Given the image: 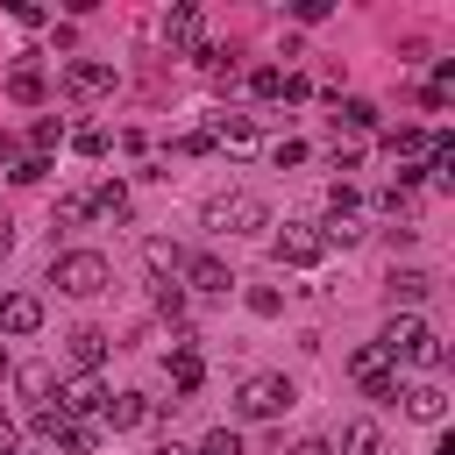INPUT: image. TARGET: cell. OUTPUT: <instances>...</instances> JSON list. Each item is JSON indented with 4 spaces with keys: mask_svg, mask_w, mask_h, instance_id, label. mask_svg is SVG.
I'll return each mask as SVG.
<instances>
[{
    "mask_svg": "<svg viewBox=\"0 0 455 455\" xmlns=\"http://www.w3.org/2000/svg\"><path fill=\"white\" fill-rule=\"evenodd\" d=\"M92 441H100V427H78V419H71V427H64V441H57V448H71V455H85V448H92Z\"/></svg>",
    "mask_w": 455,
    "mask_h": 455,
    "instance_id": "obj_34",
    "label": "cell"
},
{
    "mask_svg": "<svg viewBox=\"0 0 455 455\" xmlns=\"http://www.w3.org/2000/svg\"><path fill=\"white\" fill-rule=\"evenodd\" d=\"M384 363H412V370H441L448 363V348H441V334L419 320V313H398L391 327H384Z\"/></svg>",
    "mask_w": 455,
    "mask_h": 455,
    "instance_id": "obj_1",
    "label": "cell"
},
{
    "mask_svg": "<svg viewBox=\"0 0 455 455\" xmlns=\"http://www.w3.org/2000/svg\"><path fill=\"white\" fill-rule=\"evenodd\" d=\"M348 377H355V384H363L377 405H391V398H398V377H391L384 348H355V355H348Z\"/></svg>",
    "mask_w": 455,
    "mask_h": 455,
    "instance_id": "obj_6",
    "label": "cell"
},
{
    "mask_svg": "<svg viewBox=\"0 0 455 455\" xmlns=\"http://www.w3.org/2000/svg\"><path fill=\"white\" fill-rule=\"evenodd\" d=\"M28 455H50V448H28Z\"/></svg>",
    "mask_w": 455,
    "mask_h": 455,
    "instance_id": "obj_39",
    "label": "cell"
},
{
    "mask_svg": "<svg viewBox=\"0 0 455 455\" xmlns=\"http://www.w3.org/2000/svg\"><path fill=\"white\" fill-rule=\"evenodd\" d=\"M391 405H405L419 427H441V419H448V391H441V384H405Z\"/></svg>",
    "mask_w": 455,
    "mask_h": 455,
    "instance_id": "obj_10",
    "label": "cell"
},
{
    "mask_svg": "<svg viewBox=\"0 0 455 455\" xmlns=\"http://www.w3.org/2000/svg\"><path fill=\"white\" fill-rule=\"evenodd\" d=\"M384 149L391 156H427V128L419 121H398V128H384Z\"/></svg>",
    "mask_w": 455,
    "mask_h": 455,
    "instance_id": "obj_19",
    "label": "cell"
},
{
    "mask_svg": "<svg viewBox=\"0 0 455 455\" xmlns=\"http://www.w3.org/2000/svg\"><path fill=\"white\" fill-rule=\"evenodd\" d=\"M427 291H434V277H427V270H391V299H398V306H419Z\"/></svg>",
    "mask_w": 455,
    "mask_h": 455,
    "instance_id": "obj_20",
    "label": "cell"
},
{
    "mask_svg": "<svg viewBox=\"0 0 455 455\" xmlns=\"http://www.w3.org/2000/svg\"><path fill=\"white\" fill-rule=\"evenodd\" d=\"M7 249H14V220L0 213V256H7Z\"/></svg>",
    "mask_w": 455,
    "mask_h": 455,
    "instance_id": "obj_37",
    "label": "cell"
},
{
    "mask_svg": "<svg viewBox=\"0 0 455 455\" xmlns=\"http://www.w3.org/2000/svg\"><path fill=\"white\" fill-rule=\"evenodd\" d=\"M50 284H57L64 299H100V291L114 284V263H107L100 249H64V256L50 263Z\"/></svg>",
    "mask_w": 455,
    "mask_h": 455,
    "instance_id": "obj_2",
    "label": "cell"
},
{
    "mask_svg": "<svg viewBox=\"0 0 455 455\" xmlns=\"http://www.w3.org/2000/svg\"><path fill=\"white\" fill-rule=\"evenodd\" d=\"M206 228L213 235H249V228H270V206L249 199V192H213L206 199Z\"/></svg>",
    "mask_w": 455,
    "mask_h": 455,
    "instance_id": "obj_4",
    "label": "cell"
},
{
    "mask_svg": "<svg viewBox=\"0 0 455 455\" xmlns=\"http://www.w3.org/2000/svg\"><path fill=\"white\" fill-rule=\"evenodd\" d=\"M64 92H78V100L114 92V64H107V57H71V64H64Z\"/></svg>",
    "mask_w": 455,
    "mask_h": 455,
    "instance_id": "obj_8",
    "label": "cell"
},
{
    "mask_svg": "<svg viewBox=\"0 0 455 455\" xmlns=\"http://www.w3.org/2000/svg\"><path fill=\"white\" fill-rule=\"evenodd\" d=\"M334 128H355V135H363V128H377V100H355V92H348V100H334Z\"/></svg>",
    "mask_w": 455,
    "mask_h": 455,
    "instance_id": "obj_18",
    "label": "cell"
},
{
    "mask_svg": "<svg viewBox=\"0 0 455 455\" xmlns=\"http://www.w3.org/2000/svg\"><path fill=\"white\" fill-rule=\"evenodd\" d=\"M156 455H192V448H171V441H164V448H156Z\"/></svg>",
    "mask_w": 455,
    "mask_h": 455,
    "instance_id": "obj_38",
    "label": "cell"
},
{
    "mask_svg": "<svg viewBox=\"0 0 455 455\" xmlns=\"http://www.w3.org/2000/svg\"><path fill=\"white\" fill-rule=\"evenodd\" d=\"M14 384H21V398H36V405H43V391H50V363H21V370H14Z\"/></svg>",
    "mask_w": 455,
    "mask_h": 455,
    "instance_id": "obj_25",
    "label": "cell"
},
{
    "mask_svg": "<svg viewBox=\"0 0 455 455\" xmlns=\"http://www.w3.org/2000/svg\"><path fill=\"white\" fill-rule=\"evenodd\" d=\"M249 313H256V320H277V313H284V299H277L270 284H256V291H249Z\"/></svg>",
    "mask_w": 455,
    "mask_h": 455,
    "instance_id": "obj_31",
    "label": "cell"
},
{
    "mask_svg": "<svg viewBox=\"0 0 455 455\" xmlns=\"http://www.w3.org/2000/svg\"><path fill=\"white\" fill-rule=\"evenodd\" d=\"M100 405H107V384H100L92 370H78V377L64 384V405H57V412L71 419V412H100Z\"/></svg>",
    "mask_w": 455,
    "mask_h": 455,
    "instance_id": "obj_13",
    "label": "cell"
},
{
    "mask_svg": "<svg viewBox=\"0 0 455 455\" xmlns=\"http://www.w3.org/2000/svg\"><path fill=\"white\" fill-rule=\"evenodd\" d=\"M270 256L306 270V263H320V256H327V242H320V228H313V220H284V228L270 235Z\"/></svg>",
    "mask_w": 455,
    "mask_h": 455,
    "instance_id": "obj_5",
    "label": "cell"
},
{
    "mask_svg": "<svg viewBox=\"0 0 455 455\" xmlns=\"http://www.w3.org/2000/svg\"><path fill=\"white\" fill-rule=\"evenodd\" d=\"M291 455H334L327 441H291Z\"/></svg>",
    "mask_w": 455,
    "mask_h": 455,
    "instance_id": "obj_36",
    "label": "cell"
},
{
    "mask_svg": "<svg viewBox=\"0 0 455 455\" xmlns=\"http://www.w3.org/2000/svg\"><path fill=\"white\" fill-rule=\"evenodd\" d=\"M28 142H36V156H50V149H57V142H64V128H57V121H50V114H43V121H36V135H28Z\"/></svg>",
    "mask_w": 455,
    "mask_h": 455,
    "instance_id": "obj_32",
    "label": "cell"
},
{
    "mask_svg": "<svg viewBox=\"0 0 455 455\" xmlns=\"http://www.w3.org/2000/svg\"><path fill=\"white\" fill-rule=\"evenodd\" d=\"M71 149H78V156H107V128H78Z\"/></svg>",
    "mask_w": 455,
    "mask_h": 455,
    "instance_id": "obj_33",
    "label": "cell"
},
{
    "mask_svg": "<svg viewBox=\"0 0 455 455\" xmlns=\"http://www.w3.org/2000/svg\"><path fill=\"white\" fill-rule=\"evenodd\" d=\"M7 92H14V100H21V107H36V100H43V92H50V85H43V71H36V64H21V71H14V78H7Z\"/></svg>",
    "mask_w": 455,
    "mask_h": 455,
    "instance_id": "obj_22",
    "label": "cell"
},
{
    "mask_svg": "<svg viewBox=\"0 0 455 455\" xmlns=\"http://www.w3.org/2000/svg\"><path fill=\"white\" fill-rule=\"evenodd\" d=\"M206 142L228 149V156H249V149H256V121H249V114H213V121H206Z\"/></svg>",
    "mask_w": 455,
    "mask_h": 455,
    "instance_id": "obj_9",
    "label": "cell"
},
{
    "mask_svg": "<svg viewBox=\"0 0 455 455\" xmlns=\"http://www.w3.org/2000/svg\"><path fill=\"white\" fill-rule=\"evenodd\" d=\"M185 284H192V291H228L235 277H228L220 256H185Z\"/></svg>",
    "mask_w": 455,
    "mask_h": 455,
    "instance_id": "obj_14",
    "label": "cell"
},
{
    "mask_svg": "<svg viewBox=\"0 0 455 455\" xmlns=\"http://www.w3.org/2000/svg\"><path fill=\"white\" fill-rule=\"evenodd\" d=\"M156 419V405L142 398V391H121V398H107V427L114 434H135V427H149Z\"/></svg>",
    "mask_w": 455,
    "mask_h": 455,
    "instance_id": "obj_12",
    "label": "cell"
},
{
    "mask_svg": "<svg viewBox=\"0 0 455 455\" xmlns=\"http://www.w3.org/2000/svg\"><path fill=\"white\" fill-rule=\"evenodd\" d=\"M7 178H14V185H43V178H50V156H36V149H28V156H21Z\"/></svg>",
    "mask_w": 455,
    "mask_h": 455,
    "instance_id": "obj_28",
    "label": "cell"
},
{
    "mask_svg": "<svg viewBox=\"0 0 455 455\" xmlns=\"http://www.w3.org/2000/svg\"><path fill=\"white\" fill-rule=\"evenodd\" d=\"M377 448H384L377 419H341V455H377Z\"/></svg>",
    "mask_w": 455,
    "mask_h": 455,
    "instance_id": "obj_17",
    "label": "cell"
},
{
    "mask_svg": "<svg viewBox=\"0 0 455 455\" xmlns=\"http://www.w3.org/2000/svg\"><path fill=\"white\" fill-rule=\"evenodd\" d=\"M28 427H36L43 441H64V427H71V419H64L57 405H36V412H28Z\"/></svg>",
    "mask_w": 455,
    "mask_h": 455,
    "instance_id": "obj_26",
    "label": "cell"
},
{
    "mask_svg": "<svg viewBox=\"0 0 455 455\" xmlns=\"http://www.w3.org/2000/svg\"><path fill=\"white\" fill-rule=\"evenodd\" d=\"M299 405V391H291V377H277V370H263V377H249L242 391H235V412L242 419H284Z\"/></svg>",
    "mask_w": 455,
    "mask_h": 455,
    "instance_id": "obj_3",
    "label": "cell"
},
{
    "mask_svg": "<svg viewBox=\"0 0 455 455\" xmlns=\"http://www.w3.org/2000/svg\"><path fill=\"white\" fill-rule=\"evenodd\" d=\"M43 327V299L36 291H0V334H36Z\"/></svg>",
    "mask_w": 455,
    "mask_h": 455,
    "instance_id": "obj_11",
    "label": "cell"
},
{
    "mask_svg": "<svg viewBox=\"0 0 455 455\" xmlns=\"http://www.w3.org/2000/svg\"><path fill=\"white\" fill-rule=\"evenodd\" d=\"M64 348H71V363H78V370H100V363H107V334H100V327H78Z\"/></svg>",
    "mask_w": 455,
    "mask_h": 455,
    "instance_id": "obj_16",
    "label": "cell"
},
{
    "mask_svg": "<svg viewBox=\"0 0 455 455\" xmlns=\"http://www.w3.org/2000/svg\"><path fill=\"white\" fill-rule=\"evenodd\" d=\"M192 455H242V434H235V427H213V434H206Z\"/></svg>",
    "mask_w": 455,
    "mask_h": 455,
    "instance_id": "obj_27",
    "label": "cell"
},
{
    "mask_svg": "<svg viewBox=\"0 0 455 455\" xmlns=\"http://www.w3.org/2000/svg\"><path fill=\"white\" fill-rule=\"evenodd\" d=\"M142 256H149V270H171V277L185 270V249H178V242H164V235H149V242H142Z\"/></svg>",
    "mask_w": 455,
    "mask_h": 455,
    "instance_id": "obj_21",
    "label": "cell"
},
{
    "mask_svg": "<svg viewBox=\"0 0 455 455\" xmlns=\"http://www.w3.org/2000/svg\"><path fill=\"white\" fill-rule=\"evenodd\" d=\"M270 164H277V171H291V164H306V142H299V135H284V142H270Z\"/></svg>",
    "mask_w": 455,
    "mask_h": 455,
    "instance_id": "obj_30",
    "label": "cell"
},
{
    "mask_svg": "<svg viewBox=\"0 0 455 455\" xmlns=\"http://www.w3.org/2000/svg\"><path fill=\"white\" fill-rule=\"evenodd\" d=\"M50 220H57V228H78V220H92V199H85V192H64Z\"/></svg>",
    "mask_w": 455,
    "mask_h": 455,
    "instance_id": "obj_24",
    "label": "cell"
},
{
    "mask_svg": "<svg viewBox=\"0 0 455 455\" xmlns=\"http://www.w3.org/2000/svg\"><path fill=\"white\" fill-rule=\"evenodd\" d=\"M0 455H21V427H14L7 412H0Z\"/></svg>",
    "mask_w": 455,
    "mask_h": 455,
    "instance_id": "obj_35",
    "label": "cell"
},
{
    "mask_svg": "<svg viewBox=\"0 0 455 455\" xmlns=\"http://www.w3.org/2000/svg\"><path fill=\"white\" fill-rule=\"evenodd\" d=\"M164 43H171V50H178V57H192V50H199V43H206V14H199V7H192V0H178V7H171V14H164Z\"/></svg>",
    "mask_w": 455,
    "mask_h": 455,
    "instance_id": "obj_7",
    "label": "cell"
},
{
    "mask_svg": "<svg viewBox=\"0 0 455 455\" xmlns=\"http://www.w3.org/2000/svg\"><path fill=\"white\" fill-rule=\"evenodd\" d=\"M249 85H256V100H277V92H284V64H263Z\"/></svg>",
    "mask_w": 455,
    "mask_h": 455,
    "instance_id": "obj_29",
    "label": "cell"
},
{
    "mask_svg": "<svg viewBox=\"0 0 455 455\" xmlns=\"http://www.w3.org/2000/svg\"><path fill=\"white\" fill-rule=\"evenodd\" d=\"M85 199H92V213H114V220H128V185H92Z\"/></svg>",
    "mask_w": 455,
    "mask_h": 455,
    "instance_id": "obj_23",
    "label": "cell"
},
{
    "mask_svg": "<svg viewBox=\"0 0 455 455\" xmlns=\"http://www.w3.org/2000/svg\"><path fill=\"white\" fill-rule=\"evenodd\" d=\"M171 384H178L185 398L206 384V363H199V348H192V341H178V348H171Z\"/></svg>",
    "mask_w": 455,
    "mask_h": 455,
    "instance_id": "obj_15",
    "label": "cell"
}]
</instances>
